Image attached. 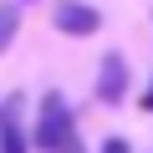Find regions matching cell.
Returning <instances> with one entry per match:
<instances>
[{"mask_svg": "<svg viewBox=\"0 0 153 153\" xmlns=\"http://www.w3.org/2000/svg\"><path fill=\"white\" fill-rule=\"evenodd\" d=\"M31 148H41V153H87L82 128H76V117H71V102L61 92H46L41 97L36 128H31Z\"/></svg>", "mask_w": 153, "mask_h": 153, "instance_id": "1", "label": "cell"}, {"mask_svg": "<svg viewBox=\"0 0 153 153\" xmlns=\"http://www.w3.org/2000/svg\"><path fill=\"white\" fill-rule=\"evenodd\" d=\"M128 92H133L128 56H123V51H102V61H97V102H102V107H123Z\"/></svg>", "mask_w": 153, "mask_h": 153, "instance_id": "2", "label": "cell"}, {"mask_svg": "<svg viewBox=\"0 0 153 153\" xmlns=\"http://www.w3.org/2000/svg\"><path fill=\"white\" fill-rule=\"evenodd\" d=\"M51 26L61 36H97L102 31V10L87 5V0H56L51 5Z\"/></svg>", "mask_w": 153, "mask_h": 153, "instance_id": "3", "label": "cell"}, {"mask_svg": "<svg viewBox=\"0 0 153 153\" xmlns=\"http://www.w3.org/2000/svg\"><path fill=\"white\" fill-rule=\"evenodd\" d=\"M26 97L10 92L0 102V153H31V133H26Z\"/></svg>", "mask_w": 153, "mask_h": 153, "instance_id": "4", "label": "cell"}, {"mask_svg": "<svg viewBox=\"0 0 153 153\" xmlns=\"http://www.w3.org/2000/svg\"><path fill=\"white\" fill-rule=\"evenodd\" d=\"M16 36H21V5L16 0H0V56L16 46Z\"/></svg>", "mask_w": 153, "mask_h": 153, "instance_id": "5", "label": "cell"}, {"mask_svg": "<svg viewBox=\"0 0 153 153\" xmlns=\"http://www.w3.org/2000/svg\"><path fill=\"white\" fill-rule=\"evenodd\" d=\"M97 153H133V148H128V138H107V143H102Z\"/></svg>", "mask_w": 153, "mask_h": 153, "instance_id": "6", "label": "cell"}, {"mask_svg": "<svg viewBox=\"0 0 153 153\" xmlns=\"http://www.w3.org/2000/svg\"><path fill=\"white\" fill-rule=\"evenodd\" d=\"M138 102H143V112H153V76H148V92H143Z\"/></svg>", "mask_w": 153, "mask_h": 153, "instance_id": "7", "label": "cell"}]
</instances>
